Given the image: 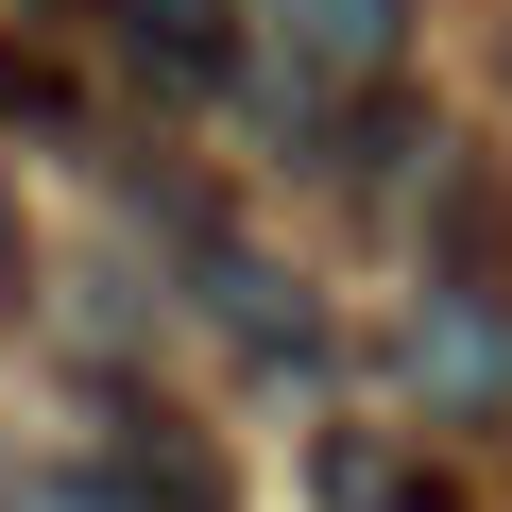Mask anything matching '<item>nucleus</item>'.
I'll list each match as a JSON object with an SVG mask.
<instances>
[{"mask_svg": "<svg viewBox=\"0 0 512 512\" xmlns=\"http://www.w3.org/2000/svg\"><path fill=\"white\" fill-rule=\"evenodd\" d=\"M86 18H103L154 86H222V69H239V0H86Z\"/></svg>", "mask_w": 512, "mask_h": 512, "instance_id": "obj_1", "label": "nucleus"}, {"mask_svg": "<svg viewBox=\"0 0 512 512\" xmlns=\"http://www.w3.org/2000/svg\"><path fill=\"white\" fill-rule=\"evenodd\" d=\"M18 274H35V222H18V188H0V308H18Z\"/></svg>", "mask_w": 512, "mask_h": 512, "instance_id": "obj_3", "label": "nucleus"}, {"mask_svg": "<svg viewBox=\"0 0 512 512\" xmlns=\"http://www.w3.org/2000/svg\"><path fill=\"white\" fill-rule=\"evenodd\" d=\"M308 69H393V0H274Z\"/></svg>", "mask_w": 512, "mask_h": 512, "instance_id": "obj_2", "label": "nucleus"}]
</instances>
